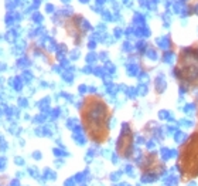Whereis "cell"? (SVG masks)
Segmentation results:
<instances>
[{"instance_id":"3957f363","label":"cell","mask_w":198,"mask_h":186,"mask_svg":"<svg viewBox=\"0 0 198 186\" xmlns=\"http://www.w3.org/2000/svg\"><path fill=\"white\" fill-rule=\"evenodd\" d=\"M176 165L182 183L198 178V124L178 148Z\"/></svg>"},{"instance_id":"277c9868","label":"cell","mask_w":198,"mask_h":186,"mask_svg":"<svg viewBox=\"0 0 198 186\" xmlns=\"http://www.w3.org/2000/svg\"><path fill=\"white\" fill-rule=\"evenodd\" d=\"M139 170L145 181H157L166 172V164L156 152H145L139 161Z\"/></svg>"},{"instance_id":"5b68a950","label":"cell","mask_w":198,"mask_h":186,"mask_svg":"<svg viewBox=\"0 0 198 186\" xmlns=\"http://www.w3.org/2000/svg\"><path fill=\"white\" fill-rule=\"evenodd\" d=\"M116 152L123 159H130L133 156V129L129 124L123 125L122 134L116 143Z\"/></svg>"},{"instance_id":"7a4b0ae2","label":"cell","mask_w":198,"mask_h":186,"mask_svg":"<svg viewBox=\"0 0 198 186\" xmlns=\"http://www.w3.org/2000/svg\"><path fill=\"white\" fill-rule=\"evenodd\" d=\"M173 72L181 91L191 94L198 90V41L178 51Z\"/></svg>"},{"instance_id":"6da1fadb","label":"cell","mask_w":198,"mask_h":186,"mask_svg":"<svg viewBox=\"0 0 198 186\" xmlns=\"http://www.w3.org/2000/svg\"><path fill=\"white\" fill-rule=\"evenodd\" d=\"M79 117L82 128L91 142L96 145L108 142L110 135L109 121L112 118V110L101 95H86L81 104Z\"/></svg>"}]
</instances>
